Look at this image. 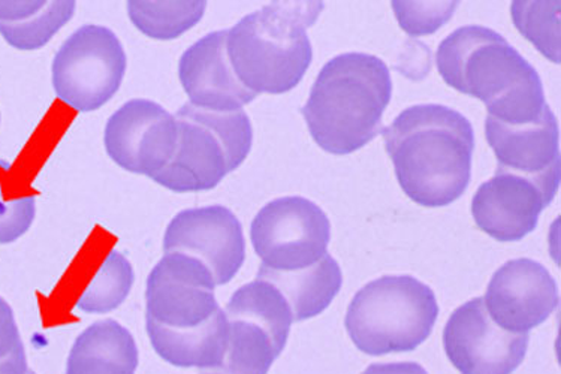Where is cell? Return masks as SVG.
Returning a JSON list of instances; mask_svg holds the SVG:
<instances>
[{
	"instance_id": "8",
	"label": "cell",
	"mask_w": 561,
	"mask_h": 374,
	"mask_svg": "<svg viewBox=\"0 0 561 374\" xmlns=\"http://www.w3.org/2000/svg\"><path fill=\"white\" fill-rule=\"evenodd\" d=\"M251 240L261 265L274 271L302 270L329 253L331 222L313 201L284 196L257 212Z\"/></svg>"
},
{
	"instance_id": "7",
	"label": "cell",
	"mask_w": 561,
	"mask_h": 374,
	"mask_svg": "<svg viewBox=\"0 0 561 374\" xmlns=\"http://www.w3.org/2000/svg\"><path fill=\"white\" fill-rule=\"evenodd\" d=\"M128 57L108 27L88 24L73 32L53 60L57 98L80 113L100 110L121 89Z\"/></svg>"
},
{
	"instance_id": "24",
	"label": "cell",
	"mask_w": 561,
	"mask_h": 374,
	"mask_svg": "<svg viewBox=\"0 0 561 374\" xmlns=\"http://www.w3.org/2000/svg\"><path fill=\"white\" fill-rule=\"evenodd\" d=\"M134 281V269L128 259L117 250H112L95 277L77 299V308L90 315L110 314L128 298Z\"/></svg>"
},
{
	"instance_id": "12",
	"label": "cell",
	"mask_w": 561,
	"mask_h": 374,
	"mask_svg": "<svg viewBox=\"0 0 561 374\" xmlns=\"http://www.w3.org/2000/svg\"><path fill=\"white\" fill-rule=\"evenodd\" d=\"M163 252L199 259L210 270L216 286L227 285L244 264L243 226L224 205L183 209L168 225Z\"/></svg>"
},
{
	"instance_id": "1",
	"label": "cell",
	"mask_w": 561,
	"mask_h": 374,
	"mask_svg": "<svg viewBox=\"0 0 561 374\" xmlns=\"http://www.w3.org/2000/svg\"><path fill=\"white\" fill-rule=\"evenodd\" d=\"M382 134L397 180L413 203L439 208L465 195L472 179L474 131L460 111L409 106Z\"/></svg>"
},
{
	"instance_id": "4",
	"label": "cell",
	"mask_w": 561,
	"mask_h": 374,
	"mask_svg": "<svg viewBox=\"0 0 561 374\" xmlns=\"http://www.w3.org/2000/svg\"><path fill=\"white\" fill-rule=\"evenodd\" d=\"M322 11V2H273L229 29L228 59L240 83L256 97L297 88L313 60L307 29Z\"/></svg>"
},
{
	"instance_id": "11",
	"label": "cell",
	"mask_w": 561,
	"mask_h": 374,
	"mask_svg": "<svg viewBox=\"0 0 561 374\" xmlns=\"http://www.w3.org/2000/svg\"><path fill=\"white\" fill-rule=\"evenodd\" d=\"M528 339L499 328L482 297L458 307L444 331L446 356L460 374L514 373L527 355Z\"/></svg>"
},
{
	"instance_id": "20",
	"label": "cell",
	"mask_w": 561,
	"mask_h": 374,
	"mask_svg": "<svg viewBox=\"0 0 561 374\" xmlns=\"http://www.w3.org/2000/svg\"><path fill=\"white\" fill-rule=\"evenodd\" d=\"M73 12L76 2H0V35L18 50H38L71 22Z\"/></svg>"
},
{
	"instance_id": "15",
	"label": "cell",
	"mask_w": 561,
	"mask_h": 374,
	"mask_svg": "<svg viewBox=\"0 0 561 374\" xmlns=\"http://www.w3.org/2000/svg\"><path fill=\"white\" fill-rule=\"evenodd\" d=\"M228 31L211 32L183 53L180 83L196 109L236 113L256 100L233 73L227 53Z\"/></svg>"
},
{
	"instance_id": "22",
	"label": "cell",
	"mask_w": 561,
	"mask_h": 374,
	"mask_svg": "<svg viewBox=\"0 0 561 374\" xmlns=\"http://www.w3.org/2000/svg\"><path fill=\"white\" fill-rule=\"evenodd\" d=\"M229 320V339L217 374H268L278 353L267 331L241 319Z\"/></svg>"
},
{
	"instance_id": "17",
	"label": "cell",
	"mask_w": 561,
	"mask_h": 374,
	"mask_svg": "<svg viewBox=\"0 0 561 374\" xmlns=\"http://www.w3.org/2000/svg\"><path fill=\"white\" fill-rule=\"evenodd\" d=\"M146 325L151 347L165 363L201 372H211L222 365L229 339V320L224 310L191 330H170L151 320H146Z\"/></svg>"
},
{
	"instance_id": "19",
	"label": "cell",
	"mask_w": 561,
	"mask_h": 374,
	"mask_svg": "<svg viewBox=\"0 0 561 374\" xmlns=\"http://www.w3.org/2000/svg\"><path fill=\"white\" fill-rule=\"evenodd\" d=\"M256 279L272 283L284 294L294 322L323 314L343 285L342 269L330 253L317 264L302 270L274 271L261 265Z\"/></svg>"
},
{
	"instance_id": "16",
	"label": "cell",
	"mask_w": 561,
	"mask_h": 374,
	"mask_svg": "<svg viewBox=\"0 0 561 374\" xmlns=\"http://www.w3.org/2000/svg\"><path fill=\"white\" fill-rule=\"evenodd\" d=\"M485 137L497 170L560 186L559 125L550 106L527 125H506L486 116Z\"/></svg>"
},
{
	"instance_id": "27",
	"label": "cell",
	"mask_w": 561,
	"mask_h": 374,
	"mask_svg": "<svg viewBox=\"0 0 561 374\" xmlns=\"http://www.w3.org/2000/svg\"><path fill=\"white\" fill-rule=\"evenodd\" d=\"M460 2H392L400 27L411 36L436 34L453 19Z\"/></svg>"
},
{
	"instance_id": "18",
	"label": "cell",
	"mask_w": 561,
	"mask_h": 374,
	"mask_svg": "<svg viewBox=\"0 0 561 374\" xmlns=\"http://www.w3.org/2000/svg\"><path fill=\"white\" fill-rule=\"evenodd\" d=\"M138 364L134 336L116 320L105 319L77 337L65 374H135Z\"/></svg>"
},
{
	"instance_id": "29",
	"label": "cell",
	"mask_w": 561,
	"mask_h": 374,
	"mask_svg": "<svg viewBox=\"0 0 561 374\" xmlns=\"http://www.w3.org/2000/svg\"><path fill=\"white\" fill-rule=\"evenodd\" d=\"M27 356L26 351H24V344L20 343L18 348L14 349L7 355L0 360V374H27Z\"/></svg>"
},
{
	"instance_id": "10",
	"label": "cell",
	"mask_w": 561,
	"mask_h": 374,
	"mask_svg": "<svg viewBox=\"0 0 561 374\" xmlns=\"http://www.w3.org/2000/svg\"><path fill=\"white\" fill-rule=\"evenodd\" d=\"M178 138V118L149 100L122 105L104 134L106 154L118 167L151 180L173 159Z\"/></svg>"
},
{
	"instance_id": "23",
	"label": "cell",
	"mask_w": 561,
	"mask_h": 374,
	"mask_svg": "<svg viewBox=\"0 0 561 374\" xmlns=\"http://www.w3.org/2000/svg\"><path fill=\"white\" fill-rule=\"evenodd\" d=\"M207 2H128L130 22L156 41H173L201 22Z\"/></svg>"
},
{
	"instance_id": "21",
	"label": "cell",
	"mask_w": 561,
	"mask_h": 374,
	"mask_svg": "<svg viewBox=\"0 0 561 374\" xmlns=\"http://www.w3.org/2000/svg\"><path fill=\"white\" fill-rule=\"evenodd\" d=\"M228 319L248 320L267 331L280 355L288 343L293 311L284 294L270 282L256 279L233 292L225 308Z\"/></svg>"
},
{
	"instance_id": "13",
	"label": "cell",
	"mask_w": 561,
	"mask_h": 374,
	"mask_svg": "<svg viewBox=\"0 0 561 374\" xmlns=\"http://www.w3.org/2000/svg\"><path fill=\"white\" fill-rule=\"evenodd\" d=\"M484 303L499 328L528 335L559 306V287L550 271L539 262L512 259L491 277Z\"/></svg>"
},
{
	"instance_id": "31",
	"label": "cell",
	"mask_w": 561,
	"mask_h": 374,
	"mask_svg": "<svg viewBox=\"0 0 561 374\" xmlns=\"http://www.w3.org/2000/svg\"><path fill=\"white\" fill-rule=\"evenodd\" d=\"M27 374H36V373L32 372V370H28Z\"/></svg>"
},
{
	"instance_id": "30",
	"label": "cell",
	"mask_w": 561,
	"mask_h": 374,
	"mask_svg": "<svg viewBox=\"0 0 561 374\" xmlns=\"http://www.w3.org/2000/svg\"><path fill=\"white\" fill-rule=\"evenodd\" d=\"M363 374H428L416 363L371 364Z\"/></svg>"
},
{
	"instance_id": "9",
	"label": "cell",
	"mask_w": 561,
	"mask_h": 374,
	"mask_svg": "<svg viewBox=\"0 0 561 374\" xmlns=\"http://www.w3.org/2000/svg\"><path fill=\"white\" fill-rule=\"evenodd\" d=\"M215 277L199 259L165 253L147 279L146 320L170 330L201 327L222 310Z\"/></svg>"
},
{
	"instance_id": "5",
	"label": "cell",
	"mask_w": 561,
	"mask_h": 374,
	"mask_svg": "<svg viewBox=\"0 0 561 374\" xmlns=\"http://www.w3.org/2000/svg\"><path fill=\"white\" fill-rule=\"evenodd\" d=\"M439 304L432 287L412 275H383L356 292L345 327L371 356L412 352L432 335Z\"/></svg>"
},
{
	"instance_id": "28",
	"label": "cell",
	"mask_w": 561,
	"mask_h": 374,
	"mask_svg": "<svg viewBox=\"0 0 561 374\" xmlns=\"http://www.w3.org/2000/svg\"><path fill=\"white\" fill-rule=\"evenodd\" d=\"M20 343H23L14 311L10 304L0 297V360L10 355Z\"/></svg>"
},
{
	"instance_id": "26",
	"label": "cell",
	"mask_w": 561,
	"mask_h": 374,
	"mask_svg": "<svg viewBox=\"0 0 561 374\" xmlns=\"http://www.w3.org/2000/svg\"><path fill=\"white\" fill-rule=\"evenodd\" d=\"M36 215L35 196L12 188L11 166L0 160V245H11L31 229Z\"/></svg>"
},
{
	"instance_id": "2",
	"label": "cell",
	"mask_w": 561,
	"mask_h": 374,
	"mask_svg": "<svg viewBox=\"0 0 561 374\" xmlns=\"http://www.w3.org/2000/svg\"><path fill=\"white\" fill-rule=\"evenodd\" d=\"M436 64L449 88L484 102L506 125L534 123L550 106L539 72L493 29H457L442 41Z\"/></svg>"
},
{
	"instance_id": "25",
	"label": "cell",
	"mask_w": 561,
	"mask_h": 374,
	"mask_svg": "<svg viewBox=\"0 0 561 374\" xmlns=\"http://www.w3.org/2000/svg\"><path fill=\"white\" fill-rule=\"evenodd\" d=\"M512 22L552 64H560V2H512Z\"/></svg>"
},
{
	"instance_id": "6",
	"label": "cell",
	"mask_w": 561,
	"mask_h": 374,
	"mask_svg": "<svg viewBox=\"0 0 561 374\" xmlns=\"http://www.w3.org/2000/svg\"><path fill=\"white\" fill-rule=\"evenodd\" d=\"M175 118L178 147L170 163L153 179L168 191H210L251 154L252 123L243 110L219 113L186 104Z\"/></svg>"
},
{
	"instance_id": "14",
	"label": "cell",
	"mask_w": 561,
	"mask_h": 374,
	"mask_svg": "<svg viewBox=\"0 0 561 374\" xmlns=\"http://www.w3.org/2000/svg\"><path fill=\"white\" fill-rule=\"evenodd\" d=\"M557 184L495 170L472 201V215L481 231L495 241L515 242L534 233L545 208L554 200Z\"/></svg>"
},
{
	"instance_id": "3",
	"label": "cell",
	"mask_w": 561,
	"mask_h": 374,
	"mask_svg": "<svg viewBox=\"0 0 561 374\" xmlns=\"http://www.w3.org/2000/svg\"><path fill=\"white\" fill-rule=\"evenodd\" d=\"M391 98V72L383 60L367 53H343L323 65L301 114L323 151L345 156L380 133Z\"/></svg>"
}]
</instances>
